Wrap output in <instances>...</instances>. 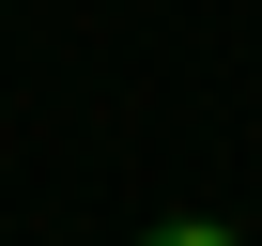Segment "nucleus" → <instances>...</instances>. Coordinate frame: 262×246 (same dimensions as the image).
<instances>
[{
  "mask_svg": "<svg viewBox=\"0 0 262 246\" xmlns=\"http://www.w3.org/2000/svg\"><path fill=\"white\" fill-rule=\"evenodd\" d=\"M155 246H231V231H216V215H170V231H155Z\"/></svg>",
  "mask_w": 262,
  "mask_h": 246,
  "instance_id": "nucleus-1",
  "label": "nucleus"
}]
</instances>
